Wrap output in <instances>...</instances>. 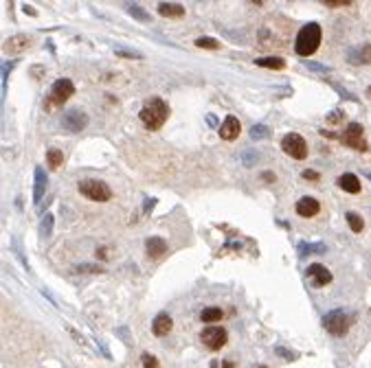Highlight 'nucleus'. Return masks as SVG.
I'll return each instance as SVG.
<instances>
[{
	"label": "nucleus",
	"mask_w": 371,
	"mask_h": 368,
	"mask_svg": "<svg viewBox=\"0 0 371 368\" xmlns=\"http://www.w3.org/2000/svg\"><path fill=\"white\" fill-rule=\"evenodd\" d=\"M321 37H323V31L316 22H310V25L301 26V31L297 33V40H294V53L299 57L308 59V55H314L316 49L321 46Z\"/></svg>",
	"instance_id": "1"
},
{
	"label": "nucleus",
	"mask_w": 371,
	"mask_h": 368,
	"mask_svg": "<svg viewBox=\"0 0 371 368\" xmlns=\"http://www.w3.org/2000/svg\"><path fill=\"white\" fill-rule=\"evenodd\" d=\"M167 116H169V105L163 101V99L152 97L149 101H145L139 119L143 121V125L147 127V130H161V127L165 125Z\"/></svg>",
	"instance_id": "2"
},
{
	"label": "nucleus",
	"mask_w": 371,
	"mask_h": 368,
	"mask_svg": "<svg viewBox=\"0 0 371 368\" xmlns=\"http://www.w3.org/2000/svg\"><path fill=\"white\" fill-rule=\"evenodd\" d=\"M75 94V83L70 79H57L51 88V97L44 101V110H55V107L64 105L70 97Z\"/></svg>",
	"instance_id": "3"
},
{
	"label": "nucleus",
	"mask_w": 371,
	"mask_h": 368,
	"mask_svg": "<svg viewBox=\"0 0 371 368\" xmlns=\"http://www.w3.org/2000/svg\"><path fill=\"white\" fill-rule=\"evenodd\" d=\"M77 191L82 193L84 197H88V200L92 202H108L112 197V188L108 186L106 182L101 180H92V178H88V180H82L77 184Z\"/></svg>",
	"instance_id": "4"
},
{
	"label": "nucleus",
	"mask_w": 371,
	"mask_h": 368,
	"mask_svg": "<svg viewBox=\"0 0 371 368\" xmlns=\"http://www.w3.org/2000/svg\"><path fill=\"white\" fill-rule=\"evenodd\" d=\"M363 134H365V130L360 123H349V125L345 127V131L338 134V140H341L342 145H347V147L356 149V152H369V145Z\"/></svg>",
	"instance_id": "5"
},
{
	"label": "nucleus",
	"mask_w": 371,
	"mask_h": 368,
	"mask_svg": "<svg viewBox=\"0 0 371 368\" xmlns=\"http://www.w3.org/2000/svg\"><path fill=\"white\" fill-rule=\"evenodd\" d=\"M323 324H325L327 333L334 338H342L347 331H349V324H351V318L345 314L342 309H334L323 318Z\"/></svg>",
	"instance_id": "6"
},
{
	"label": "nucleus",
	"mask_w": 371,
	"mask_h": 368,
	"mask_svg": "<svg viewBox=\"0 0 371 368\" xmlns=\"http://www.w3.org/2000/svg\"><path fill=\"white\" fill-rule=\"evenodd\" d=\"M281 149L294 160H305L308 158V143L301 134L292 131V134H285L281 140Z\"/></svg>",
	"instance_id": "7"
},
{
	"label": "nucleus",
	"mask_w": 371,
	"mask_h": 368,
	"mask_svg": "<svg viewBox=\"0 0 371 368\" xmlns=\"http://www.w3.org/2000/svg\"><path fill=\"white\" fill-rule=\"evenodd\" d=\"M62 127L66 131H82L88 127V114L79 107H68L62 116Z\"/></svg>",
	"instance_id": "8"
},
{
	"label": "nucleus",
	"mask_w": 371,
	"mask_h": 368,
	"mask_svg": "<svg viewBox=\"0 0 371 368\" xmlns=\"http://www.w3.org/2000/svg\"><path fill=\"white\" fill-rule=\"evenodd\" d=\"M200 340H202V344L204 346H209L211 351H220V348L227 344L228 333L224 331V329H220V327H209V329H204V331L200 333Z\"/></svg>",
	"instance_id": "9"
},
{
	"label": "nucleus",
	"mask_w": 371,
	"mask_h": 368,
	"mask_svg": "<svg viewBox=\"0 0 371 368\" xmlns=\"http://www.w3.org/2000/svg\"><path fill=\"white\" fill-rule=\"evenodd\" d=\"M308 278L312 281L314 287H325L332 283V272L327 270L325 265H321V263H312V265L308 267Z\"/></svg>",
	"instance_id": "10"
},
{
	"label": "nucleus",
	"mask_w": 371,
	"mask_h": 368,
	"mask_svg": "<svg viewBox=\"0 0 371 368\" xmlns=\"http://www.w3.org/2000/svg\"><path fill=\"white\" fill-rule=\"evenodd\" d=\"M31 44H33L31 35H13L11 40H7L2 44V51H4V55H20V53H25Z\"/></svg>",
	"instance_id": "11"
},
{
	"label": "nucleus",
	"mask_w": 371,
	"mask_h": 368,
	"mask_svg": "<svg viewBox=\"0 0 371 368\" xmlns=\"http://www.w3.org/2000/svg\"><path fill=\"white\" fill-rule=\"evenodd\" d=\"M294 209H297V215L299 217H305V219H308V217H316L318 215L321 204H318L314 197H301V200L297 202V206H294Z\"/></svg>",
	"instance_id": "12"
},
{
	"label": "nucleus",
	"mask_w": 371,
	"mask_h": 368,
	"mask_svg": "<svg viewBox=\"0 0 371 368\" xmlns=\"http://www.w3.org/2000/svg\"><path fill=\"white\" fill-rule=\"evenodd\" d=\"M239 131H242L239 119H235V116H227V119L222 121V127H220V136H222V140H235L239 136Z\"/></svg>",
	"instance_id": "13"
},
{
	"label": "nucleus",
	"mask_w": 371,
	"mask_h": 368,
	"mask_svg": "<svg viewBox=\"0 0 371 368\" xmlns=\"http://www.w3.org/2000/svg\"><path fill=\"white\" fill-rule=\"evenodd\" d=\"M171 327H173V320H171V315H169V314H158L156 318H154L152 331H154V336H158V338H165V336H169V331H171Z\"/></svg>",
	"instance_id": "14"
},
{
	"label": "nucleus",
	"mask_w": 371,
	"mask_h": 368,
	"mask_svg": "<svg viewBox=\"0 0 371 368\" xmlns=\"http://www.w3.org/2000/svg\"><path fill=\"white\" fill-rule=\"evenodd\" d=\"M347 59H349V64H354V66L371 64V46H369V44H365V46H356V49H351V51H349Z\"/></svg>",
	"instance_id": "15"
},
{
	"label": "nucleus",
	"mask_w": 371,
	"mask_h": 368,
	"mask_svg": "<svg viewBox=\"0 0 371 368\" xmlns=\"http://www.w3.org/2000/svg\"><path fill=\"white\" fill-rule=\"evenodd\" d=\"M46 171L42 167H35V182H33V202L40 204L42 197L46 195Z\"/></svg>",
	"instance_id": "16"
},
{
	"label": "nucleus",
	"mask_w": 371,
	"mask_h": 368,
	"mask_svg": "<svg viewBox=\"0 0 371 368\" xmlns=\"http://www.w3.org/2000/svg\"><path fill=\"white\" fill-rule=\"evenodd\" d=\"M145 252H147V257H152V259L163 257V254L167 252V241L161 237H149L147 241H145Z\"/></svg>",
	"instance_id": "17"
},
{
	"label": "nucleus",
	"mask_w": 371,
	"mask_h": 368,
	"mask_svg": "<svg viewBox=\"0 0 371 368\" xmlns=\"http://www.w3.org/2000/svg\"><path fill=\"white\" fill-rule=\"evenodd\" d=\"M338 186L347 193H360V178L354 176V173H342L338 178Z\"/></svg>",
	"instance_id": "18"
},
{
	"label": "nucleus",
	"mask_w": 371,
	"mask_h": 368,
	"mask_svg": "<svg viewBox=\"0 0 371 368\" xmlns=\"http://www.w3.org/2000/svg\"><path fill=\"white\" fill-rule=\"evenodd\" d=\"M158 13H161L163 18H182L185 16V7L176 4V2H163V4H158Z\"/></svg>",
	"instance_id": "19"
},
{
	"label": "nucleus",
	"mask_w": 371,
	"mask_h": 368,
	"mask_svg": "<svg viewBox=\"0 0 371 368\" xmlns=\"http://www.w3.org/2000/svg\"><path fill=\"white\" fill-rule=\"evenodd\" d=\"M257 66H264V68H272V70H281V68H285V59L277 57V55H270V57H259L257 59Z\"/></svg>",
	"instance_id": "20"
},
{
	"label": "nucleus",
	"mask_w": 371,
	"mask_h": 368,
	"mask_svg": "<svg viewBox=\"0 0 371 368\" xmlns=\"http://www.w3.org/2000/svg\"><path fill=\"white\" fill-rule=\"evenodd\" d=\"M224 318V311L220 309V307H206L202 309V314H200V320L202 322H218V320Z\"/></svg>",
	"instance_id": "21"
},
{
	"label": "nucleus",
	"mask_w": 371,
	"mask_h": 368,
	"mask_svg": "<svg viewBox=\"0 0 371 368\" xmlns=\"http://www.w3.org/2000/svg\"><path fill=\"white\" fill-rule=\"evenodd\" d=\"M345 219H347V224H349V228L354 230V233H363V230H365V221H363V217H360L358 213H354V210L345 213Z\"/></svg>",
	"instance_id": "22"
},
{
	"label": "nucleus",
	"mask_w": 371,
	"mask_h": 368,
	"mask_svg": "<svg viewBox=\"0 0 371 368\" xmlns=\"http://www.w3.org/2000/svg\"><path fill=\"white\" fill-rule=\"evenodd\" d=\"M46 160H49L51 169H59L64 162V154L59 152V149H49V152H46Z\"/></svg>",
	"instance_id": "23"
},
{
	"label": "nucleus",
	"mask_w": 371,
	"mask_h": 368,
	"mask_svg": "<svg viewBox=\"0 0 371 368\" xmlns=\"http://www.w3.org/2000/svg\"><path fill=\"white\" fill-rule=\"evenodd\" d=\"M73 272H77V274H101L103 267L101 265H92V263H84V265L73 267Z\"/></svg>",
	"instance_id": "24"
},
{
	"label": "nucleus",
	"mask_w": 371,
	"mask_h": 368,
	"mask_svg": "<svg viewBox=\"0 0 371 368\" xmlns=\"http://www.w3.org/2000/svg\"><path fill=\"white\" fill-rule=\"evenodd\" d=\"M40 230H42V237H51V233H53V215L51 213H46L44 217H42Z\"/></svg>",
	"instance_id": "25"
},
{
	"label": "nucleus",
	"mask_w": 371,
	"mask_h": 368,
	"mask_svg": "<svg viewBox=\"0 0 371 368\" xmlns=\"http://www.w3.org/2000/svg\"><path fill=\"white\" fill-rule=\"evenodd\" d=\"M128 11H130V16H134L136 20H141V22H149V13L145 11L143 7H139V4H132V7H128Z\"/></svg>",
	"instance_id": "26"
},
{
	"label": "nucleus",
	"mask_w": 371,
	"mask_h": 368,
	"mask_svg": "<svg viewBox=\"0 0 371 368\" xmlns=\"http://www.w3.org/2000/svg\"><path fill=\"white\" fill-rule=\"evenodd\" d=\"M196 46H198V49H220V42L215 40V37H198V40H196Z\"/></svg>",
	"instance_id": "27"
},
{
	"label": "nucleus",
	"mask_w": 371,
	"mask_h": 368,
	"mask_svg": "<svg viewBox=\"0 0 371 368\" xmlns=\"http://www.w3.org/2000/svg\"><path fill=\"white\" fill-rule=\"evenodd\" d=\"M308 252H316V254H321V252H325V245L323 243H314V245H308V243H299V254H308Z\"/></svg>",
	"instance_id": "28"
},
{
	"label": "nucleus",
	"mask_w": 371,
	"mask_h": 368,
	"mask_svg": "<svg viewBox=\"0 0 371 368\" xmlns=\"http://www.w3.org/2000/svg\"><path fill=\"white\" fill-rule=\"evenodd\" d=\"M345 123V110H334L327 114V125H342Z\"/></svg>",
	"instance_id": "29"
},
{
	"label": "nucleus",
	"mask_w": 371,
	"mask_h": 368,
	"mask_svg": "<svg viewBox=\"0 0 371 368\" xmlns=\"http://www.w3.org/2000/svg\"><path fill=\"white\" fill-rule=\"evenodd\" d=\"M251 138L253 140H264V138H268V127L266 125H255L251 130Z\"/></svg>",
	"instance_id": "30"
},
{
	"label": "nucleus",
	"mask_w": 371,
	"mask_h": 368,
	"mask_svg": "<svg viewBox=\"0 0 371 368\" xmlns=\"http://www.w3.org/2000/svg\"><path fill=\"white\" fill-rule=\"evenodd\" d=\"M305 66H308L310 70H314V73H321V75H325V73H330V66H323V64H318V61H312V59H305L303 61Z\"/></svg>",
	"instance_id": "31"
},
{
	"label": "nucleus",
	"mask_w": 371,
	"mask_h": 368,
	"mask_svg": "<svg viewBox=\"0 0 371 368\" xmlns=\"http://www.w3.org/2000/svg\"><path fill=\"white\" fill-rule=\"evenodd\" d=\"M141 364H143V368H158V360L154 355H149V353H143L141 355Z\"/></svg>",
	"instance_id": "32"
},
{
	"label": "nucleus",
	"mask_w": 371,
	"mask_h": 368,
	"mask_svg": "<svg viewBox=\"0 0 371 368\" xmlns=\"http://www.w3.org/2000/svg\"><path fill=\"white\" fill-rule=\"evenodd\" d=\"M257 158H259V154H257V152H244L242 154V160H244V164H246V167H253Z\"/></svg>",
	"instance_id": "33"
},
{
	"label": "nucleus",
	"mask_w": 371,
	"mask_h": 368,
	"mask_svg": "<svg viewBox=\"0 0 371 368\" xmlns=\"http://www.w3.org/2000/svg\"><path fill=\"white\" fill-rule=\"evenodd\" d=\"M327 7H347L349 4V0H325Z\"/></svg>",
	"instance_id": "34"
},
{
	"label": "nucleus",
	"mask_w": 371,
	"mask_h": 368,
	"mask_svg": "<svg viewBox=\"0 0 371 368\" xmlns=\"http://www.w3.org/2000/svg\"><path fill=\"white\" fill-rule=\"evenodd\" d=\"M301 176L305 178V180H310V182H316V180H318V178H321V176H318V173H316V171H310V169H308V171H303V173H301Z\"/></svg>",
	"instance_id": "35"
},
{
	"label": "nucleus",
	"mask_w": 371,
	"mask_h": 368,
	"mask_svg": "<svg viewBox=\"0 0 371 368\" xmlns=\"http://www.w3.org/2000/svg\"><path fill=\"white\" fill-rule=\"evenodd\" d=\"M277 353H279L281 357H285V360H297V355L290 353V351H285V348H277Z\"/></svg>",
	"instance_id": "36"
},
{
	"label": "nucleus",
	"mask_w": 371,
	"mask_h": 368,
	"mask_svg": "<svg viewBox=\"0 0 371 368\" xmlns=\"http://www.w3.org/2000/svg\"><path fill=\"white\" fill-rule=\"evenodd\" d=\"M116 55H121V57H141L139 53H130V51H116Z\"/></svg>",
	"instance_id": "37"
},
{
	"label": "nucleus",
	"mask_w": 371,
	"mask_h": 368,
	"mask_svg": "<svg viewBox=\"0 0 371 368\" xmlns=\"http://www.w3.org/2000/svg\"><path fill=\"white\" fill-rule=\"evenodd\" d=\"M264 180H266V182H275L277 176H275V173H270V171H266V173H264Z\"/></svg>",
	"instance_id": "38"
},
{
	"label": "nucleus",
	"mask_w": 371,
	"mask_h": 368,
	"mask_svg": "<svg viewBox=\"0 0 371 368\" xmlns=\"http://www.w3.org/2000/svg\"><path fill=\"white\" fill-rule=\"evenodd\" d=\"M154 204H156V200H145V210L154 209Z\"/></svg>",
	"instance_id": "39"
},
{
	"label": "nucleus",
	"mask_w": 371,
	"mask_h": 368,
	"mask_svg": "<svg viewBox=\"0 0 371 368\" xmlns=\"http://www.w3.org/2000/svg\"><path fill=\"white\" fill-rule=\"evenodd\" d=\"M209 123H211V127H218V121H215V116H211V114H209Z\"/></svg>",
	"instance_id": "40"
},
{
	"label": "nucleus",
	"mask_w": 371,
	"mask_h": 368,
	"mask_svg": "<svg viewBox=\"0 0 371 368\" xmlns=\"http://www.w3.org/2000/svg\"><path fill=\"white\" fill-rule=\"evenodd\" d=\"M222 368H235V366H233V362H222Z\"/></svg>",
	"instance_id": "41"
},
{
	"label": "nucleus",
	"mask_w": 371,
	"mask_h": 368,
	"mask_svg": "<svg viewBox=\"0 0 371 368\" xmlns=\"http://www.w3.org/2000/svg\"><path fill=\"white\" fill-rule=\"evenodd\" d=\"M367 92H369V97H371V86H369V88H367Z\"/></svg>",
	"instance_id": "42"
},
{
	"label": "nucleus",
	"mask_w": 371,
	"mask_h": 368,
	"mask_svg": "<svg viewBox=\"0 0 371 368\" xmlns=\"http://www.w3.org/2000/svg\"><path fill=\"white\" fill-rule=\"evenodd\" d=\"M365 176H367V178H369V180H371V173H365Z\"/></svg>",
	"instance_id": "43"
},
{
	"label": "nucleus",
	"mask_w": 371,
	"mask_h": 368,
	"mask_svg": "<svg viewBox=\"0 0 371 368\" xmlns=\"http://www.w3.org/2000/svg\"><path fill=\"white\" fill-rule=\"evenodd\" d=\"M257 368H266V366H257Z\"/></svg>",
	"instance_id": "44"
}]
</instances>
